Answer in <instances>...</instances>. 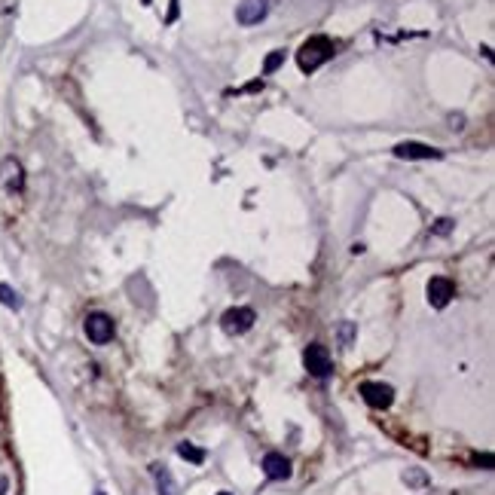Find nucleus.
<instances>
[{
    "label": "nucleus",
    "mask_w": 495,
    "mask_h": 495,
    "mask_svg": "<svg viewBox=\"0 0 495 495\" xmlns=\"http://www.w3.org/2000/svg\"><path fill=\"white\" fill-rule=\"evenodd\" d=\"M334 56H336V43L330 37H309L297 52V65L303 71H315V67H321L324 61H330Z\"/></svg>",
    "instance_id": "f257e3e1"
},
{
    "label": "nucleus",
    "mask_w": 495,
    "mask_h": 495,
    "mask_svg": "<svg viewBox=\"0 0 495 495\" xmlns=\"http://www.w3.org/2000/svg\"><path fill=\"white\" fill-rule=\"evenodd\" d=\"M303 361H306V370L312 373L315 379H327L330 373H334V361H330V352L324 349V346H318V343H312L306 349V355H303Z\"/></svg>",
    "instance_id": "f03ea898"
},
{
    "label": "nucleus",
    "mask_w": 495,
    "mask_h": 495,
    "mask_svg": "<svg viewBox=\"0 0 495 495\" xmlns=\"http://www.w3.org/2000/svg\"><path fill=\"white\" fill-rule=\"evenodd\" d=\"M254 318H257V315H254V309L236 306V309H229V312H223L220 324H223V330H227V334L238 336V334H245V330L254 327Z\"/></svg>",
    "instance_id": "7ed1b4c3"
},
{
    "label": "nucleus",
    "mask_w": 495,
    "mask_h": 495,
    "mask_svg": "<svg viewBox=\"0 0 495 495\" xmlns=\"http://www.w3.org/2000/svg\"><path fill=\"white\" fill-rule=\"evenodd\" d=\"M86 336L92 339L95 346H104L113 339V318L104 312H92L86 318Z\"/></svg>",
    "instance_id": "20e7f679"
},
{
    "label": "nucleus",
    "mask_w": 495,
    "mask_h": 495,
    "mask_svg": "<svg viewBox=\"0 0 495 495\" xmlns=\"http://www.w3.org/2000/svg\"><path fill=\"white\" fill-rule=\"evenodd\" d=\"M361 398H364L373 409H389L391 400H394V389L385 382H364L361 385Z\"/></svg>",
    "instance_id": "39448f33"
},
{
    "label": "nucleus",
    "mask_w": 495,
    "mask_h": 495,
    "mask_svg": "<svg viewBox=\"0 0 495 495\" xmlns=\"http://www.w3.org/2000/svg\"><path fill=\"white\" fill-rule=\"evenodd\" d=\"M455 297V284L450 282V278H444V275H435L428 282V303L435 306V309H444V306H450V300Z\"/></svg>",
    "instance_id": "423d86ee"
},
{
    "label": "nucleus",
    "mask_w": 495,
    "mask_h": 495,
    "mask_svg": "<svg viewBox=\"0 0 495 495\" xmlns=\"http://www.w3.org/2000/svg\"><path fill=\"white\" fill-rule=\"evenodd\" d=\"M266 13H269V0H242L236 10V19L242 25H257V22L266 19Z\"/></svg>",
    "instance_id": "0eeeda50"
},
{
    "label": "nucleus",
    "mask_w": 495,
    "mask_h": 495,
    "mask_svg": "<svg viewBox=\"0 0 495 495\" xmlns=\"http://www.w3.org/2000/svg\"><path fill=\"white\" fill-rule=\"evenodd\" d=\"M394 156H400V159H440L444 153L435 150V147H428V144H419V141H400L398 147H394Z\"/></svg>",
    "instance_id": "6e6552de"
},
{
    "label": "nucleus",
    "mask_w": 495,
    "mask_h": 495,
    "mask_svg": "<svg viewBox=\"0 0 495 495\" xmlns=\"http://www.w3.org/2000/svg\"><path fill=\"white\" fill-rule=\"evenodd\" d=\"M263 474H266L269 480H288L291 462L284 459L282 453H266V459H263Z\"/></svg>",
    "instance_id": "1a4fd4ad"
},
{
    "label": "nucleus",
    "mask_w": 495,
    "mask_h": 495,
    "mask_svg": "<svg viewBox=\"0 0 495 495\" xmlns=\"http://www.w3.org/2000/svg\"><path fill=\"white\" fill-rule=\"evenodd\" d=\"M0 181H3V187L6 190H22V181H25V177H22V165L15 159H6L3 165H0Z\"/></svg>",
    "instance_id": "9d476101"
},
{
    "label": "nucleus",
    "mask_w": 495,
    "mask_h": 495,
    "mask_svg": "<svg viewBox=\"0 0 495 495\" xmlns=\"http://www.w3.org/2000/svg\"><path fill=\"white\" fill-rule=\"evenodd\" d=\"M153 477H156L159 495H177V483H175L172 471H168L165 465H153Z\"/></svg>",
    "instance_id": "9b49d317"
},
{
    "label": "nucleus",
    "mask_w": 495,
    "mask_h": 495,
    "mask_svg": "<svg viewBox=\"0 0 495 495\" xmlns=\"http://www.w3.org/2000/svg\"><path fill=\"white\" fill-rule=\"evenodd\" d=\"M177 455L181 459H187V462H205V453L202 450H196V446H190V444H177Z\"/></svg>",
    "instance_id": "f8f14e48"
},
{
    "label": "nucleus",
    "mask_w": 495,
    "mask_h": 495,
    "mask_svg": "<svg viewBox=\"0 0 495 495\" xmlns=\"http://www.w3.org/2000/svg\"><path fill=\"white\" fill-rule=\"evenodd\" d=\"M0 303H6L10 309H19L22 306V300H19V293H15L10 284H0Z\"/></svg>",
    "instance_id": "ddd939ff"
},
{
    "label": "nucleus",
    "mask_w": 495,
    "mask_h": 495,
    "mask_svg": "<svg viewBox=\"0 0 495 495\" xmlns=\"http://www.w3.org/2000/svg\"><path fill=\"white\" fill-rule=\"evenodd\" d=\"M282 61H284V49H275L273 56L266 58V65H263V74H273V71H278V67H282Z\"/></svg>",
    "instance_id": "4468645a"
},
{
    "label": "nucleus",
    "mask_w": 495,
    "mask_h": 495,
    "mask_svg": "<svg viewBox=\"0 0 495 495\" xmlns=\"http://www.w3.org/2000/svg\"><path fill=\"white\" fill-rule=\"evenodd\" d=\"M450 229H453V220H450V218H444V220H437L435 233H437V236H446V233H450Z\"/></svg>",
    "instance_id": "2eb2a0df"
},
{
    "label": "nucleus",
    "mask_w": 495,
    "mask_h": 495,
    "mask_svg": "<svg viewBox=\"0 0 495 495\" xmlns=\"http://www.w3.org/2000/svg\"><path fill=\"white\" fill-rule=\"evenodd\" d=\"M352 334H355V327H352V324H343V343H346V346H349Z\"/></svg>",
    "instance_id": "dca6fc26"
},
{
    "label": "nucleus",
    "mask_w": 495,
    "mask_h": 495,
    "mask_svg": "<svg viewBox=\"0 0 495 495\" xmlns=\"http://www.w3.org/2000/svg\"><path fill=\"white\" fill-rule=\"evenodd\" d=\"M3 489H6V480H3V477H0V495H3Z\"/></svg>",
    "instance_id": "f3484780"
},
{
    "label": "nucleus",
    "mask_w": 495,
    "mask_h": 495,
    "mask_svg": "<svg viewBox=\"0 0 495 495\" xmlns=\"http://www.w3.org/2000/svg\"><path fill=\"white\" fill-rule=\"evenodd\" d=\"M218 495H229V492H218Z\"/></svg>",
    "instance_id": "a211bd4d"
}]
</instances>
